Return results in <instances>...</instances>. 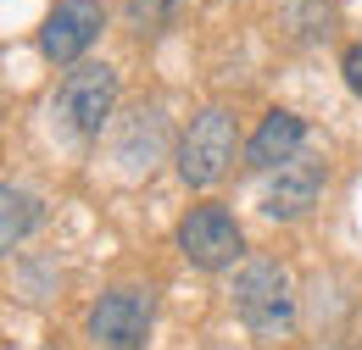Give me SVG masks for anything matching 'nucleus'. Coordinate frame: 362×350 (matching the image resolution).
<instances>
[{"mask_svg": "<svg viewBox=\"0 0 362 350\" xmlns=\"http://www.w3.org/2000/svg\"><path fill=\"white\" fill-rule=\"evenodd\" d=\"M179 11H184V0H123V23L139 40H162L179 23Z\"/></svg>", "mask_w": 362, "mask_h": 350, "instance_id": "nucleus-11", "label": "nucleus"}, {"mask_svg": "<svg viewBox=\"0 0 362 350\" xmlns=\"http://www.w3.org/2000/svg\"><path fill=\"white\" fill-rule=\"evenodd\" d=\"M179 251L189 267H201V272H223L245 256V234H240V222L228 206L218 200H206V206H189L179 222Z\"/></svg>", "mask_w": 362, "mask_h": 350, "instance_id": "nucleus-5", "label": "nucleus"}, {"mask_svg": "<svg viewBox=\"0 0 362 350\" xmlns=\"http://www.w3.org/2000/svg\"><path fill=\"white\" fill-rule=\"evenodd\" d=\"M301 145H307V123H301L296 111L273 106L268 117H262V128L245 139V162H251L257 173H279L284 162H296V156H301Z\"/></svg>", "mask_w": 362, "mask_h": 350, "instance_id": "nucleus-8", "label": "nucleus"}, {"mask_svg": "<svg viewBox=\"0 0 362 350\" xmlns=\"http://www.w3.org/2000/svg\"><path fill=\"white\" fill-rule=\"evenodd\" d=\"M340 73H346V89L362 100V44H351V50L340 56Z\"/></svg>", "mask_w": 362, "mask_h": 350, "instance_id": "nucleus-12", "label": "nucleus"}, {"mask_svg": "<svg viewBox=\"0 0 362 350\" xmlns=\"http://www.w3.org/2000/svg\"><path fill=\"white\" fill-rule=\"evenodd\" d=\"M100 28H106L100 0H56L45 11V28H40V50L56 67H78V56L100 40Z\"/></svg>", "mask_w": 362, "mask_h": 350, "instance_id": "nucleus-6", "label": "nucleus"}, {"mask_svg": "<svg viewBox=\"0 0 362 350\" xmlns=\"http://www.w3.org/2000/svg\"><path fill=\"white\" fill-rule=\"evenodd\" d=\"M151 317H156L151 289H139V284H112V289L90 306L84 328H90V345L95 350H145V339H151Z\"/></svg>", "mask_w": 362, "mask_h": 350, "instance_id": "nucleus-4", "label": "nucleus"}, {"mask_svg": "<svg viewBox=\"0 0 362 350\" xmlns=\"http://www.w3.org/2000/svg\"><path fill=\"white\" fill-rule=\"evenodd\" d=\"M45 222V206H40V195H28V189H11V183H0V256H11L34 228Z\"/></svg>", "mask_w": 362, "mask_h": 350, "instance_id": "nucleus-10", "label": "nucleus"}, {"mask_svg": "<svg viewBox=\"0 0 362 350\" xmlns=\"http://www.w3.org/2000/svg\"><path fill=\"white\" fill-rule=\"evenodd\" d=\"M234 317L257 334V339H290L296 328V278L290 267L273 256H251L234 272Z\"/></svg>", "mask_w": 362, "mask_h": 350, "instance_id": "nucleus-1", "label": "nucleus"}, {"mask_svg": "<svg viewBox=\"0 0 362 350\" xmlns=\"http://www.w3.org/2000/svg\"><path fill=\"white\" fill-rule=\"evenodd\" d=\"M240 156V117L228 106H206L179 133V178L189 189H212Z\"/></svg>", "mask_w": 362, "mask_h": 350, "instance_id": "nucleus-2", "label": "nucleus"}, {"mask_svg": "<svg viewBox=\"0 0 362 350\" xmlns=\"http://www.w3.org/2000/svg\"><path fill=\"white\" fill-rule=\"evenodd\" d=\"M117 111V67L106 61H78L62 89H56V123L73 139H95Z\"/></svg>", "mask_w": 362, "mask_h": 350, "instance_id": "nucleus-3", "label": "nucleus"}, {"mask_svg": "<svg viewBox=\"0 0 362 350\" xmlns=\"http://www.w3.org/2000/svg\"><path fill=\"white\" fill-rule=\"evenodd\" d=\"M323 183H329V162L296 156V162H284V167L268 178V189H262V212H268L273 222L307 217V212L317 206V195H323Z\"/></svg>", "mask_w": 362, "mask_h": 350, "instance_id": "nucleus-7", "label": "nucleus"}, {"mask_svg": "<svg viewBox=\"0 0 362 350\" xmlns=\"http://www.w3.org/2000/svg\"><path fill=\"white\" fill-rule=\"evenodd\" d=\"M162 133H168V123H162V106H139L134 117L117 128V162H123V173L139 178L156 167V156H162Z\"/></svg>", "mask_w": 362, "mask_h": 350, "instance_id": "nucleus-9", "label": "nucleus"}]
</instances>
